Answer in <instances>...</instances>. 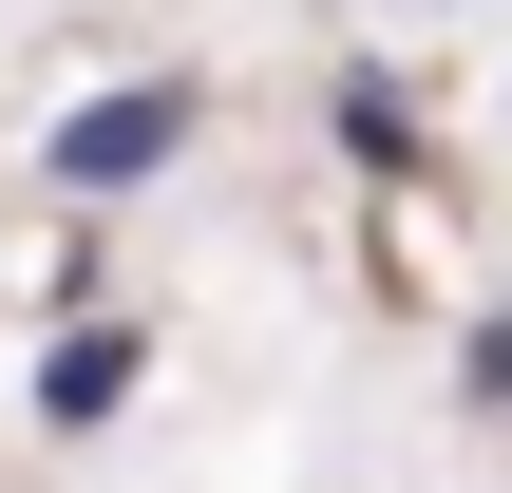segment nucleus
Wrapping results in <instances>:
<instances>
[{
  "label": "nucleus",
  "mask_w": 512,
  "mask_h": 493,
  "mask_svg": "<svg viewBox=\"0 0 512 493\" xmlns=\"http://www.w3.org/2000/svg\"><path fill=\"white\" fill-rule=\"evenodd\" d=\"M190 133H209V76H95V95H57L38 190H57V209H133V190H152Z\"/></svg>",
  "instance_id": "nucleus-1"
},
{
  "label": "nucleus",
  "mask_w": 512,
  "mask_h": 493,
  "mask_svg": "<svg viewBox=\"0 0 512 493\" xmlns=\"http://www.w3.org/2000/svg\"><path fill=\"white\" fill-rule=\"evenodd\" d=\"M19 399H38V437H57V456H76V437H114V418L152 399V323H133V304L38 323V380H19Z\"/></svg>",
  "instance_id": "nucleus-2"
},
{
  "label": "nucleus",
  "mask_w": 512,
  "mask_h": 493,
  "mask_svg": "<svg viewBox=\"0 0 512 493\" xmlns=\"http://www.w3.org/2000/svg\"><path fill=\"white\" fill-rule=\"evenodd\" d=\"M323 133H342V171H418V152H437V133H418V76H380V57L323 76Z\"/></svg>",
  "instance_id": "nucleus-3"
},
{
  "label": "nucleus",
  "mask_w": 512,
  "mask_h": 493,
  "mask_svg": "<svg viewBox=\"0 0 512 493\" xmlns=\"http://www.w3.org/2000/svg\"><path fill=\"white\" fill-rule=\"evenodd\" d=\"M418 19H456V0H418Z\"/></svg>",
  "instance_id": "nucleus-4"
}]
</instances>
